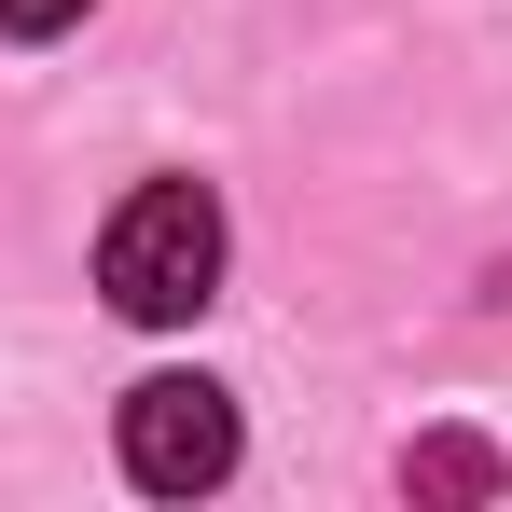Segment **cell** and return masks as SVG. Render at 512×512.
<instances>
[{"instance_id": "obj_4", "label": "cell", "mask_w": 512, "mask_h": 512, "mask_svg": "<svg viewBox=\"0 0 512 512\" xmlns=\"http://www.w3.org/2000/svg\"><path fill=\"white\" fill-rule=\"evenodd\" d=\"M70 14H84V0H0V28H14V42H56Z\"/></svg>"}, {"instance_id": "obj_1", "label": "cell", "mask_w": 512, "mask_h": 512, "mask_svg": "<svg viewBox=\"0 0 512 512\" xmlns=\"http://www.w3.org/2000/svg\"><path fill=\"white\" fill-rule=\"evenodd\" d=\"M97 291L125 305V319H194L208 291H222V194L208 180H139L125 208H111V236H97Z\"/></svg>"}, {"instance_id": "obj_3", "label": "cell", "mask_w": 512, "mask_h": 512, "mask_svg": "<svg viewBox=\"0 0 512 512\" xmlns=\"http://www.w3.org/2000/svg\"><path fill=\"white\" fill-rule=\"evenodd\" d=\"M402 485H416V499H499V457H485L471 429H443V443L402 457Z\"/></svg>"}, {"instance_id": "obj_2", "label": "cell", "mask_w": 512, "mask_h": 512, "mask_svg": "<svg viewBox=\"0 0 512 512\" xmlns=\"http://www.w3.org/2000/svg\"><path fill=\"white\" fill-rule=\"evenodd\" d=\"M125 471H139L153 499H208V485L236 471V402H222L208 374H153V388H125Z\"/></svg>"}]
</instances>
